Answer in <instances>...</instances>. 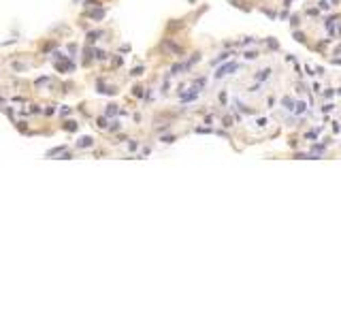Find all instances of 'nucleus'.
Segmentation results:
<instances>
[{"label": "nucleus", "instance_id": "obj_1", "mask_svg": "<svg viewBox=\"0 0 341 320\" xmlns=\"http://www.w3.org/2000/svg\"><path fill=\"white\" fill-rule=\"evenodd\" d=\"M232 71H237V64H226V66H222L218 73H215V77H224V75H228V73H232Z\"/></svg>", "mask_w": 341, "mask_h": 320}, {"label": "nucleus", "instance_id": "obj_2", "mask_svg": "<svg viewBox=\"0 0 341 320\" xmlns=\"http://www.w3.org/2000/svg\"><path fill=\"white\" fill-rule=\"evenodd\" d=\"M92 143H94L92 137H81V139L77 141V147H92Z\"/></svg>", "mask_w": 341, "mask_h": 320}, {"label": "nucleus", "instance_id": "obj_3", "mask_svg": "<svg viewBox=\"0 0 341 320\" xmlns=\"http://www.w3.org/2000/svg\"><path fill=\"white\" fill-rule=\"evenodd\" d=\"M98 36H102V30H94V32H87V41H90V43H94Z\"/></svg>", "mask_w": 341, "mask_h": 320}, {"label": "nucleus", "instance_id": "obj_4", "mask_svg": "<svg viewBox=\"0 0 341 320\" xmlns=\"http://www.w3.org/2000/svg\"><path fill=\"white\" fill-rule=\"evenodd\" d=\"M90 17H92V19H102V17H105V11H102V9L92 11V13H90Z\"/></svg>", "mask_w": 341, "mask_h": 320}, {"label": "nucleus", "instance_id": "obj_5", "mask_svg": "<svg viewBox=\"0 0 341 320\" xmlns=\"http://www.w3.org/2000/svg\"><path fill=\"white\" fill-rule=\"evenodd\" d=\"M115 113H117V107H115V105H109L107 109H105V115H115Z\"/></svg>", "mask_w": 341, "mask_h": 320}, {"label": "nucleus", "instance_id": "obj_6", "mask_svg": "<svg viewBox=\"0 0 341 320\" xmlns=\"http://www.w3.org/2000/svg\"><path fill=\"white\" fill-rule=\"evenodd\" d=\"M228 56H230V53H222V56H220V58H215V60H213V62H211V64L215 66V64H220V62H224V60H228Z\"/></svg>", "mask_w": 341, "mask_h": 320}, {"label": "nucleus", "instance_id": "obj_7", "mask_svg": "<svg viewBox=\"0 0 341 320\" xmlns=\"http://www.w3.org/2000/svg\"><path fill=\"white\" fill-rule=\"evenodd\" d=\"M64 128H66V130H77V122H66Z\"/></svg>", "mask_w": 341, "mask_h": 320}, {"label": "nucleus", "instance_id": "obj_8", "mask_svg": "<svg viewBox=\"0 0 341 320\" xmlns=\"http://www.w3.org/2000/svg\"><path fill=\"white\" fill-rule=\"evenodd\" d=\"M98 4V0H85V7H87V9H92V7H96Z\"/></svg>", "mask_w": 341, "mask_h": 320}, {"label": "nucleus", "instance_id": "obj_9", "mask_svg": "<svg viewBox=\"0 0 341 320\" xmlns=\"http://www.w3.org/2000/svg\"><path fill=\"white\" fill-rule=\"evenodd\" d=\"M256 56H258V53H256V51H247V53H245V58L247 60H254Z\"/></svg>", "mask_w": 341, "mask_h": 320}, {"label": "nucleus", "instance_id": "obj_10", "mask_svg": "<svg viewBox=\"0 0 341 320\" xmlns=\"http://www.w3.org/2000/svg\"><path fill=\"white\" fill-rule=\"evenodd\" d=\"M62 150H64V147H56V150H51V152H49V154H47V156H53V154H60Z\"/></svg>", "mask_w": 341, "mask_h": 320}, {"label": "nucleus", "instance_id": "obj_11", "mask_svg": "<svg viewBox=\"0 0 341 320\" xmlns=\"http://www.w3.org/2000/svg\"><path fill=\"white\" fill-rule=\"evenodd\" d=\"M98 126H100V128H105V126H107V119L100 118V119H98Z\"/></svg>", "mask_w": 341, "mask_h": 320}, {"label": "nucleus", "instance_id": "obj_12", "mask_svg": "<svg viewBox=\"0 0 341 320\" xmlns=\"http://www.w3.org/2000/svg\"><path fill=\"white\" fill-rule=\"evenodd\" d=\"M141 73H143V66H136V69L132 71V75H141Z\"/></svg>", "mask_w": 341, "mask_h": 320}, {"label": "nucleus", "instance_id": "obj_13", "mask_svg": "<svg viewBox=\"0 0 341 320\" xmlns=\"http://www.w3.org/2000/svg\"><path fill=\"white\" fill-rule=\"evenodd\" d=\"M0 100H2V98H0Z\"/></svg>", "mask_w": 341, "mask_h": 320}]
</instances>
